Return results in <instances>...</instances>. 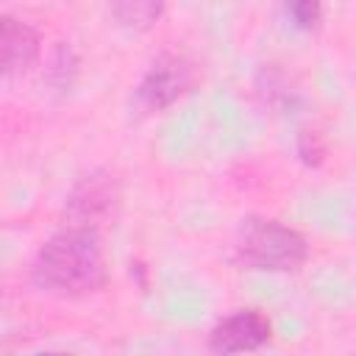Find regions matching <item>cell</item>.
I'll list each match as a JSON object with an SVG mask.
<instances>
[{"mask_svg": "<svg viewBox=\"0 0 356 356\" xmlns=\"http://www.w3.org/2000/svg\"><path fill=\"white\" fill-rule=\"evenodd\" d=\"M31 281L56 295H92L108 281V267L97 231L64 225L31 261Z\"/></svg>", "mask_w": 356, "mask_h": 356, "instance_id": "6da1fadb", "label": "cell"}, {"mask_svg": "<svg viewBox=\"0 0 356 356\" xmlns=\"http://www.w3.org/2000/svg\"><path fill=\"white\" fill-rule=\"evenodd\" d=\"M234 259L245 270L295 273L309 259V242L292 225H284L267 217H250L245 220L236 236Z\"/></svg>", "mask_w": 356, "mask_h": 356, "instance_id": "7a4b0ae2", "label": "cell"}, {"mask_svg": "<svg viewBox=\"0 0 356 356\" xmlns=\"http://www.w3.org/2000/svg\"><path fill=\"white\" fill-rule=\"evenodd\" d=\"M197 83V64L181 53H161L134 89V106L142 114H159L189 95Z\"/></svg>", "mask_w": 356, "mask_h": 356, "instance_id": "3957f363", "label": "cell"}, {"mask_svg": "<svg viewBox=\"0 0 356 356\" xmlns=\"http://www.w3.org/2000/svg\"><path fill=\"white\" fill-rule=\"evenodd\" d=\"M120 200V181L108 170H92L81 175L64 203V220L75 228H92L114 214V206Z\"/></svg>", "mask_w": 356, "mask_h": 356, "instance_id": "277c9868", "label": "cell"}, {"mask_svg": "<svg viewBox=\"0 0 356 356\" xmlns=\"http://www.w3.org/2000/svg\"><path fill=\"white\" fill-rule=\"evenodd\" d=\"M273 337V323L259 309H239L209 331V350L214 356H239L253 353L267 345Z\"/></svg>", "mask_w": 356, "mask_h": 356, "instance_id": "5b68a950", "label": "cell"}, {"mask_svg": "<svg viewBox=\"0 0 356 356\" xmlns=\"http://www.w3.org/2000/svg\"><path fill=\"white\" fill-rule=\"evenodd\" d=\"M0 28V53H3V75H19L33 67L39 58V31L11 14H6Z\"/></svg>", "mask_w": 356, "mask_h": 356, "instance_id": "8992f818", "label": "cell"}, {"mask_svg": "<svg viewBox=\"0 0 356 356\" xmlns=\"http://www.w3.org/2000/svg\"><path fill=\"white\" fill-rule=\"evenodd\" d=\"M108 14L117 19V25H122L128 31H147L164 14V3H153V0H122V3H111L108 6Z\"/></svg>", "mask_w": 356, "mask_h": 356, "instance_id": "52a82bcc", "label": "cell"}, {"mask_svg": "<svg viewBox=\"0 0 356 356\" xmlns=\"http://www.w3.org/2000/svg\"><path fill=\"white\" fill-rule=\"evenodd\" d=\"M78 53L67 44V42H58L53 56H50V67L44 72L47 83L56 89V92H70L75 78H78Z\"/></svg>", "mask_w": 356, "mask_h": 356, "instance_id": "ba28073f", "label": "cell"}, {"mask_svg": "<svg viewBox=\"0 0 356 356\" xmlns=\"http://www.w3.org/2000/svg\"><path fill=\"white\" fill-rule=\"evenodd\" d=\"M295 150H298V159L306 164V167H320L323 159H325V142L317 131H298L295 136Z\"/></svg>", "mask_w": 356, "mask_h": 356, "instance_id": "9c48e42d", "label": "cell"}, {"mask_svg": "<svg viewBox=\"0 0 356 356\" xmlns=\"http://www.w3.org/2000/svg\"><path fill=\"white\" fill-rule=\"evenodd\" d=\"M284 11H286V17L292 19V25L300 28V31L317 28V25H320V17H323V6H320V3H312V0L289 3Z\"/></svg>", "mask_w": 356, "mask_h": 356, "instance_id": "30bf717a", "label": "cell"}, {"mask_svg": "<svg viewBox=\"0 0 356 356\" xmlns=\"http://www.w3.org/2000/svg\"><path fill=\"white\" fill-rule=\"evenodd\" d=\"M39 356H67V353H39Z\"/></svg>", "mask_w": 356, "mask_h": 356, "instance_id": "8fae6325", "label": "cell"}]
</instances>
